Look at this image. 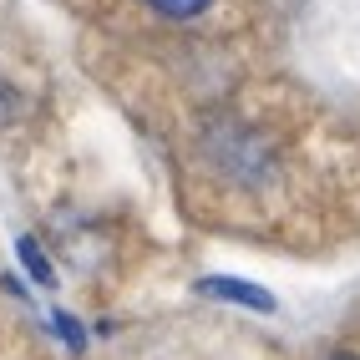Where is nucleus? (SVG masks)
Instances as JSON below:
<instances>
[{"instance_id": "3", "label": "nucleus", "mask_w": 360, "mask_h": 360, "mask_svg": "<svg viewBox=\"0 0 360 360\" xmlns=\"http://www.w3.org/2000/svg\"><path fill=\"white\" fill-rule=\"evenodd\" d=\"M20 259H26V269H31V274H36L41 284H51V264L41 259V249L31 244V238H20Z\"/></svg>"}, {"instance_id": "5", "label": "nucleus", "mask_w": 360, "mask_h": 360, "mask_svg": "<svg viewBox=\"0 0 360 360\" xmlns=\"http://www.w3.org/2000/svg\"><path fill=\"white\" fill-rule=\"evenodd\" d=\"M330 360H360V355H330Z\"/></svg>"}, {"instance_id": "2", "label": "nucleus", "mask_w": 360, "mask_h": 360, "mask_svg": "<svg viewBox=\"0 0 360 360\" xmlns=\"http://www.w3.org/2000/svg\"><path fill=\"white\" fill-rule=\"evenodd\" d=\"M153 11H162L167 20H193L198 11H208V0H148Z\"/></svg>"}, {"instance_id": "1", "label": "nucleus", "mask_w": 360, "mask_h": 360, "mask_svg": "<svg viewBox=\"0 0 360 360\" xmlns=\"http://www.w3.org/2000/svg\"><path fill=\"white\" fill-rule=\"evenodd\" d=\"M198 290H203V295H213V300H233V304L264 309V315H269V309H274L269 290H259V284H244V279H203Z\"/></svg>"}, {"instance_id": "4", "label": "nucleus", "mask_w": 360, "mask_h": 360, "mask_svg": "<svg viewBox=\"0 0 360 360\" xmlns=\"http://www.w3.org/2000/svg\"><path fill=\"white\" fill-rule=\"evenodd\" d=\"M11 117H15V91L0 82V122H11Z\"/></svg>"}]
</instances>
